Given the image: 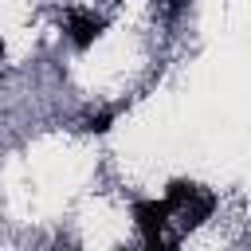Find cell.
I'll list each match as a JSON object with an SVG mask.
<instances>
[{"label":"cell","mask_w":251,"mask_h":251,"mask_svg":"<svg viewBox=\"0 0 251 251\" xmlns=\"http://www.w3.org/2000/svg\"><path fill=\"white\" fill-rule=\"evenodd\" d=\"M184 4H188V0H161V8H165V12H169V16H176V12H180V8H184Z\"/></svg>","instance_id":"obj_5"},{"label":"cell","mask_w":251,"mask_h":251,"mask_svg":"<svg viewBox=\"0 0 251 251\" xmlns=\"http://www.w3.org/2000/svg\"><path fill=\"white\" fill-rule=\"evenodd\" d=\"M106 31V20L94 12H67V35L75 47H90L98 35Z\"/></svg>","instance_id":"obj_3"},{"label":"cell","mask_w":251,"mask_h":251,"mask_svg":"<svg viewBox=\"0 0 251 251\" xmlns=\"http://www.w3.org/2000/svg\"><path fill=\"white\" fill-rule=\"evenodd\" d=\"M110 118H114V114H98V118H86V129L102 133V129H110Z\"/></svg>","instance_id":"obj_4"},{"label":"cell","mask_w":251,"mask_h":251,"mask_svg":"<svg viewBox=\"0 0 251 251\" xmlns=\"http://www.w3.org/2000/svg\"><path fill=\"white\" fill-rule=\"evenodd\" d=\"M133 224H137V231H141V239L149 243V247H176V235L169 231L173 224H169V208H165V200H137L133 204Z\"/></svg>","instance_id":"obj_2"},{"label":"cell","mask_w":251,"mask_h":251,"mask_svg":"<svg viewBox=\"0 0 251 251\" xmlns=\"http://www.w3.org/2000/svg\"><path fill=\"white\" fill-rule=\"evenodd\" d=\"M165 208H169V216H180L176 224H180V231H188V227H196L200 220H208V216H212L216 196H212L204 184L173 180V184H169V192H165Z\"/></svg>","instance_id":"obj_1"}]
</instances>
